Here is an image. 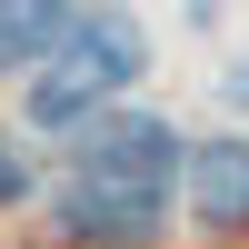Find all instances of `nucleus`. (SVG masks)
Instances as JSON below:
<instances>
[{
    "mask_svg": "<svg viewBox=\"0 0 249 249\" xmlns=\"http://www.w3.org/2000/svg\"><path fill=\"white\" fill-rule=\"evenodd\" d=\"M190 140L170 110H110L100 130L70 140V170L50 190V239L60 249H160L179 219Z\"/></svg>",
    "mask_w": 249,
    "mask_h": 249,
    "instance_id": "f257e3e1",
    "label": "nucleus"
},
{
    "mask_svg": "<svg viewBox=\"0 0 249 249\" xmlns=\"http://www.w3.org/2000/svg\"><path fill=\"white\" fill-rule=\"evenodd\" d=\"M150 80V30L120 0H80V20L60 30V50L30 70V100H20V130L40 140H80L110 110H130V90Z\"/></svg>",
    "mask_w": 249,
    "mask_h": 249,
    "instance_id": "f03ea898",
    "label": "nucleus"
},
{
    "mask_svg": "<svg viewBox=\"0 0 249 249\" xmlns=\"http://www.w3.org/2000/svg\"><path fill=\"white\" fill-rule=\"evenodd\" d=\"M179 219H199V230H249V130H219L190 150V179H179Z\"/></svg>",
    "mask_w": 249,
    "mask_h": 249,
    "instance_id": "7ed1b4c3",
    "label": "nucleus"
},
{
    "mask_svg": "<svg viewBox=\"0 0 249 249\" xmlns=\"http://www.w3.org/2000/svg\"><path fill=\"white\" fill-rule=\"evenodd\" d=\"M70 20H80V0H0V80H30Z\"/></svg>",
    "mask_w": 249,
    "mask_h": 249,
    "instance_id": "20e7f679",
    "label": "nucleus"
},
{
    "mask_svg": "<svg viewBox=\"0 0 249 249\" xmlns=\"http://www.w3.org/2000/svg\"><path fill=\"white\" fill-rule=\"evenodd\" d=\"M30 199H40V160H30V140H20V130H0V219L30 210Z\"/></svg>",
    "mask_w": 249,
    "mask_h": 249,
    "instance_id": "39448f33",
    "label": "nucleus"
},
{
    "mask_svg": "<svg viewBox=\"0 0 249 249\" xmlns=\"http://www.w3.org/2000/svg\"><path fill=\"white\" fill-rule=\"evenodd\" d=\"M219 100H230V110H249V60H230V70H219Z\"/></svg>",
    "mask_w": 249,
    "mask_h": 249,
    "instance_id": "423d86ee",
    "label": "nucleus"
},
{
    "mask_svg": "<svg viewBox=\"0 0 249 249\" xmlns=\"http://www.w3.org/2000/svg\"><path fill=\"white\" fill-rule=\"evenodd\" d=\"M190 20H219V0H190Z\"/></svg>",
    "mask_w": 249,
    "mask_h": 249,
    "instance_id": "0eeeda50",
    "label": "nucleus"
}]
</instances>
